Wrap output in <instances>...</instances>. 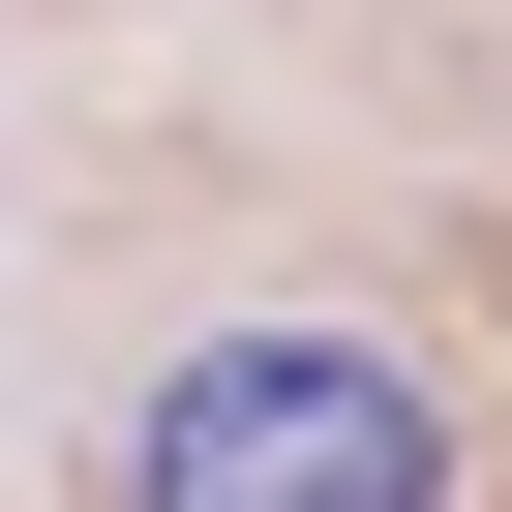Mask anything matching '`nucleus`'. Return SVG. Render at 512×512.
Wrapping results in <instances>:
<instances>
[{"mask_svg": "<svg viewBox=\"0 0 512 512\" xmlns=\"http://www.w3.org/2000/svg\"><path fill=\"white\" fill-rule=\"evenodd\" d=\"M121 512H452V392L362 332H181L121 422Z\"/></svg>", "mask_w": 512, "mask_h": 512, "instance_id": "1", "label": "nucleus"}]
</instances>
